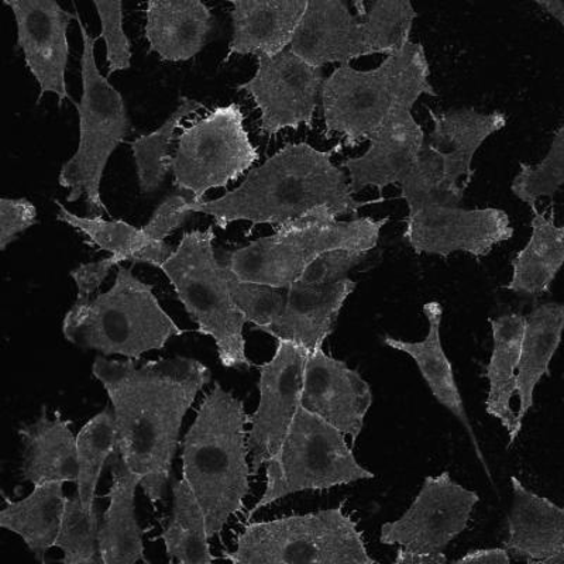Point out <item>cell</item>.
I'll return each mask as SVG.
<instances>
[{"mask_svg": "<svg viewBox=\"0 0 564 564\" xmlns=\"http://www.w3.org/2000/svg\"><path fill=\"white\" fill-rule=\"evenodd\" d=\"M344 144L321 151L308 143H290L276 151L260 167L249 171L238 188L209 203L185 205L186 214H204L214 218V226L228 229L231 221H250L247 236L259 225L274 229L304 218L326 206L336 218L356 215L366 206L384 203L386 198L357 200L350 194L344 170L332 163Z\"/></svg>", "mask_w": 564, "mask_h": 564, "instance_id": "7a4b0ae2", "label": "cell"}, {"mask_svg": "<svg viewBox=\"0 0 564 564\" xmlns=\"http://www.w3.org/2000/svg\"><path fill=\"white\" fill-rule=\"evenodd\" d=\"M74 12L84 40L80 57L83 98L79 104L73 102L79 116V144L59 171L58 184L69 189V204L77 203L85 195L89 214L109 215L100 195V184L110 155L129 133L130 120L122 94L99 73L95 59V44L99 35L90 37L75 3Z\"/></svg>", "mask_w": 564, "mask_h": 564, "instance_id": "ba28073f", "label": "cell"}, {"mask_svg": "<svg viewBox=\"0 0 564 564\" xmlns=\"http://www.w3.org/2000/svg\"><path fill=\"white\" fill-rule=\"evenodd\" d=\"M173 247L165 243V240H151L148 246H144L143 249L135 253L132 261V264H150L154 267H159L164 263L165 260L169 259L171 254H173Z\"/></svg>", "mask_w": 564, "mask_h": 564, "instance_id": "bcb514c9", "label": "cell"}, {"mask_svg": "<svg viewBox=\"0 0 564 564\" xmlns=\"http://www.w3.org/2000/svg\"><path fill=\"white\" fill-rule=\"evenodd\" d=\"M160 539L164 541L170 562L209 564L218 561L210 552L203 508L184 478L173 485V516Z\"/></svg>", "mask_w": 564, "mask_h": 564, "instance_id": "1f68e13d", "label": "cell"}, {"mask_svg": "<svg viewBox=\"0 0 564 564\" xmlns=\"http://www.w3.org/2000/svg\"><path fill=\"white\" fill-rule=\"evenodd\" d=\"M384 219L337 220L326 206L274 229V235L231 251L226 267L238 279L289 289L317 257L334 250L370 253L379 245Z\"/></svg>", "mask_w": 564, "mask_h": 564, "instance_id": "8992f818", "label": "cell"}, {"mask_svg": "<svg viewBox=\"0 0 564 564\" xmlns=\"http://www.w3.org/2000/svg\"><path fill=\"white\" fill-rule=\"evenodd\" d=\"M12 9L18 26V48L40 87L37 104L45 94L57 95L58 106L69 97L67 80L70 14L54 0H4Z\"/></svg>", "mask_w": 564, "mask_h": 564, "instance_id": "2e32d148", "label": "cell"}, {"mask_svg": "<svg viewBox=\"0 0 564 564\" xmlns=\"http://www.w3.org/2000/svg\"><path fill=\"white\" fill-rule=\"evenodd\" d=\"M492 329V355L486 367V377L490 381V392L486 402L488 415L497 417L510 433L511 447L520 436L517 414L511 400L517 392V366L520 360L525 316L510 314L490 319Z\"/></svg>", "mask_w": 564, "mask_h": 564, "instance_id": "f1b7e54d", "label": "cell"}, {"mask_svg": "<svg viewBox=\"0 0 564 564\" xmlns=\"http://www.w3.org/2000/svg\"><path fill=\"white\" fill-rule=\"evenodd\" d=\"M423 314H425L430 330L425 339L422 341H405L395 339V337L386 336L384 341L391 349L406 352L416 362L423 380L426 381L432 395L436 398L442 406L451 411L458 421L466 427L468 435H470L473 445L478 458H480L482 466H485L488 477H491L488 470L486 458L482 457L480 446H478L475 431L468 421L465 404L460 390L456 382L455 372H453L452 362L447 359L445 350H443L441 339V325L443 319V306L441 302L431 301L423 305Z\"/></svg>", "mask_w": 564, "mask_h": 564, "instance_id": "484cf974", "label": "cell"}, {"mask_svg": "<svg viewBox=\"0 0 564 564\" xmlns=\"http://www.w3.org/2000/svg\"><path fill=\"white\" fill-rule=\"evenodd\" d=\"M292 53L315 68L350 64L367 57L360 20L341 0H312L290 45Z\"/></svg>", "mask_w": 564, "mask_h": 564, "instance_id": "d6986e66", "label": "cell"}, {"mask_svg": "<svg viewBox=\"0 0 564 564\" xmlns=\"http://www.w3.org/2000/svg\"><path fill=\"white\" fill-rule=\"evenodd\" d=\"M215 230L188 231L160 265L200 335L210 336L226 369H250L243 336L247 317L231 299L225 265L215 257Z\"/></svg>", "mask_w": 564, "mask_h": 564, "instance_id": "52a82bcc", "label": "cell"}, {"mask_svg": "<svg viewBox=\"0 0 564 564\" xmlns=\"http://www.w3.org/2000/svg\"><path fill=\"white\" fill-rule=\"evenodd\" d=\"M102 32L99 37L105 40L106 59H108V77L119 70L132 67V44L123 28V2H95Z\"/></svg>", "mask_w": 564, "mask_h": 564, "instance_id": "60d3db41", "label": "cell"}, {"mask_svg": "<svg viewBox=\"0 0 564 564\" xmlns=\"http://www.w3.org/2000/svg\"><path fill=\"white\" fill-rule=\"evenodd\" d=\"M361 17L362 37L369 55H391L410 43L417 12L408 0L355 3Z\"/></svg>", "mask_w": 564, "mask_h": 564, "instance_id": "d590c367", "label": "cell"}, {"mask_svg": "<svg viewBox=\"0 0 564 564\" xmlns=\"http://www.w3.org/2000/svg\"><path fill=\"white\" fill-rule=\"evenodd\" d=\"M93 375L112 404L119 456L155 507L170 481L184 417L209 384L210 370L191 357L139 365L98 356Z\"/></svg>", "mask_w": 564, "mask_h": 564, "instance_id": "6da1fadb", "label": "cell"}, {"mask_svg": "<svg viewBox=\"0 0 564 564\" xmlns=\"http://www.w3.org/2000/svg\"><path fill=\"white\" fill-rule=\"evenodd\" d=\"M371 405V388L359 371L327 356L322 347L310 352L301 406L330 423L345 436H350L355 446Z\"/></svg>", "mask_w": 564, "mask_h": 564, "instance_id": "e0dca14e", "label": "cell"}, {"mask_svg": "<svg viewBox=\"0 0 564 564\" xmlns=\"http://www.w3.org/2000/svg\"><path fill=\"white\" fill-rule=\"evenodd\" d=\"M109 506L99 525V562L104 564L148 563L143 529L135 518V488L141 478L130 471L119 453L113 455Z\"/></svg>", "mask_w": 564, "mask_h": 564, "instance_id": "d4e9b609", "label": "cell"}, {"mask_svg": "<svg viewBox=\"0 0 564 564\" xmlns=\"http://www.w3.org/2000/svg\"><path fill=\"white\" fill-rule=\"evenodd\" d=\"M99 520L97 508L87 510L80 498H65L62 525L54 547L63 552L64 564H94L99 562Z\"/></svg>", "mask_w": 564, "mask_h": 564, "instance_id": "74e56055", "label": "cell"}, {"mask_svg": "<svg viewBox=\"0 0 564 564\" xmlns=\"http://www.w3.org/2000/svg\"><path fill=\"white\" fill-rule=\"evenodd\" d=\"M115 265H118V261L110 256L108 259L97 261V263L83 264L70 271L69 274L77 284V301H90V295L98 291Z\"/></svg>", "mask_w": 564, "mask_h": 564, "instance_id": "f6af8a7d", "label": "cell"}, {"mask_svg": "<svg viewBox=\"0 0 564 564\" xmlns=\"http://www.w3.org/2000/svg\"><path fill=\"white\" fill-rule=\"evenodd\" d=\"M265 465V490L247 513V522L291 494L324 491L375 478L357 462L344 433L304 406H300L280 449Z\"/></svg>", "mask_w": 564, "mask_h": 564, "instance_id": "30bf717a", "label": "cell"}, {"mask_svg": "<svg viewBox=\"0 0 564 564\" xmlns=\"http://www.w3.org/2000/svg\"><path fill=\"white\" fill-rule=\"evenodd\" d=\"M212 30L210 9L198 0H149L144 35L149 53L163 62H188L203 52Z\"/></svg>", "mask_w": 564, "mask_h": 564, "instance_id": "cb8c5ba5", "label": "cell"}, {"mask_svg": "<svg viewBox=\"0 0 564 564\" xmlns=\"http://www.w3.org/2000/svg\"><path fill=\"white\" fill-rule=\"evenodd\" d=\"M205 110L206 106L198 100L183 98L178 108L170 115V118L160 126L155 132L140 135L130 141L141 194H153L164 184L165 176L171 171L170 148L173 143L175 130L181 128V122L186 116Z\"/></svg>", "mask_w": 564, "mask_h": 564, "instance_id": "d6a6232c", "label": "cell"}, {"mask_svg": "<svg viewBox=\"0 0 564 564\" xmlns=\"http://www.w3.org/2000/svg\"><path fill=\"white\" fill-rule=\"evenodd\" d=\"M189 200L183 195H171L154 210L149 224L141 228L145 238L163 241L184 225L188 215L184 210Z\"/></svg>", "mask_w": 564, "mask_h": 564, "instance_id": "ee69618b", "label": "cell"}, {"mask_svg": "<svg viewBox=\"0 0 564 564\" xmlns=\"http://www.w3.org/2000/svg\"><path fill=\"white\" fill-rule=\"evenodd\" d=\"M430 110L433 130L427 144L445 158L452 174L466 186L470 185L475 170L473 160L478 149L494 133L506 128L508 119L501 112L481 113L471 108L436 113Z\"/></svg>", "mask_w": 564, "mask_h": 564, "instance_id": "4316f807", "label": "cell"}, {"mask_svg": "<svg viewBox=\"0 0 564 564\" xmlns=\"http://www.w3.org/2000/svg\"><path fill=\"white\" fill-rule=\"evenodd\" d=\"M63 334L80 349L139 361L185 330L160 305L153 285L119 267L112 289L93 301H75L64 317Z\"/></svg>", "mask_w": 564, "mask_h": 564, "instance_id": "5b68a950", "label": "cell"}, {"mask_svg": "<svg viewBox=\"0 0 564 564\" xmlns=\"http://www.w3.org/2000/svg\"><path fill=\"white\" fill-rule=\"evenodd\" d=\"M355 290L356 282L350 279L322 285L296 281L286 289L285 306L279 319L261 332L276 340L291 341L308 352L321 349Z\"/></svg>", "mask_w": 564, "mask_h": 564, "instance_id": "ffe728a7", "label": "cell"}, {"mask_svg": "<svg viewBox=\"0 0 564 564\" xmlns=\"http://www.w3.org/2000/svg\"><path fill=\"white\" fill-rule=\"evenodd\" d=\"M430 78L421 43H408L375 69L339 65L321 88L325 138L339 134L350 149L369 141L392 116L412 110L422 95L437 97Z\"/></svg>", "mask_w": 564, "mask_h": 564, "instance_id": "277c9868", "label": "cell"}, {"mask_svg": "<svg viewBox=\"0 0 564 564\" xmlns=\"http://www.w3.org/2000/svg\"><path fill=\"white\" fill-rule=\"evenodd\" d=\"M408 210L430 205L458 206L466 188L458 183L443 154L425 143L414 169L400 184Z\"/></svg>", "mask_w": 564, "mask_h": 564, "instance_id": "e575fe53", "label": "cell"}, {"mask_svg": "<svg viewBox=\"0 0 564 564\" xmlns=\"http://www.w3.org/2000/svg\"><path fill=\"white\" fill-rule=\"evenodd\" d=\"M37 209L29 199H0V250L4 251L19 235L32 228Z\"/></svg>", "mask_w": 564, "mask_h": 564, "instance_id": "7bdbcfd3", "label": "cell"}, {"mask_svg": "<svg viewBox=\"0 0 564 564\" xmlns=\"http://www.w3.org/2000/svg\"><path fill=\"white\" fill-rule=\"evenodd\" d=\"M259 160V150L246 132L240 105L219 106L184 128L171 161L173 183L193 194V203H203L210 189L226 188Z\"/></svg>", "mask_w": 564, "mask_h": 564, "instance_id": "8fae6325", "label": "cell"}, {"mask_svg": "<svg viewBox=\"0 0 564 564\" xmlns=\"http://www.w3.org/2000/svg\"><path fill=\"white\" fill-rule=\"evenodd\" d=\"M369 141L370 148L365 154L341 164L349 174L347 183L351 195L366 188H376L382 194L387 186L400 185L414 169L426 143L425 132L412 110L392 116Z\"/></svg>", "mask_w": 564, "mask_h": 564, "instance_id": "ac0fdd59", "label": "cell"}, {"mask_svg": "<svg viewBox=\"0 0 564 564\" xmlns=\"http://www.w3.org/2000/svg\"><path fill=\"white\" fill-rule=\"evenodd\" d=\"M64 482H42L34 486L32 494L20 501L4 497L0 511V528L17 533L26 543L30 552L44 562L50 549L54 547L65 506Z\"/></svg>", "mask_w": 564, "mask_h": 564, "instance_id": "f546056e", "label": "cell"}, {"mask_svg": "<svg viewBox=\"0 0 564 564\" xmlns=\"http://www.w3.org/2000/svg\"><path fill=\"white\" fill-rule=\"evenodd\" d=\"M511 562L510 553L503 547L498 549H478L466 553L465 556L457 558L455 563H494L508 564Z\"/></svg>", "mask_w": 564, "mask_h": 564, "instance_id": "c3c4849f", "label": "cell"}, {"mask_svg": "<svg viewBox=\"0 0 564 564\" xmlns=\"http://www.w3.org/2000/svg\"><path fill=\"white\" fill-rule=\"evenodd\" d=\"M247 423L245 402L215 384L180 443L183 478L198 498L210 539L220 538L230 518L245 511L251 491Z\"/></svg>", "mask_w": 564, "mask_h": 564, "instance_id": "3957f363", "label": "cell"}, {"mask_svg": "<svg viewBox=\"0 0 564 564\" xmlns=\"http://www.w3.org/2000/svg\"><path fill=\"white\" fill-rule=\"evenodd\" d=\"M78 481L77 494L87 510L97 508V488L106 462L118 453L113 411L105 408L90 417L77 435Z\"/></svg>", "mask_w": 564, "mask_h": 564, "instance_id": "836d02e7", "label": "cell"}, {"mask_svg": "<svg viewBox=\"0 0 564 564\" xmlns=\"http://www.w3.org/2000/svg\"><path fill=\"white\" fill-rule=\"evenodd\" d=\"M510 216L497 208L463 209L460 206L430 205L408 210L404 240L416 254L447 259L457 251L476 259L513 238Z\"/></svg>", "mask_w": 564, "mask_h": 564, "instance_id": "5bb4252c", "label": "cell"}, {"mask_svg": "<svg viewBox=\"0 0 564 564\" xmlns=\"http://www.w3.org/2000/svg\"><path fill=\"white\" fill-rule=\"evenodd\" d=\"M564 327V306L545 304L525 316L520 360L517 366V394L520 411L517 414L518 430L535 402V390L543 377L551 376L549 365L561 345Z\"/></svg>", "mask_w": 564, "mask_h": 564, "instance_id": "83f0119b", "label": "cell"}, {"mask_svg": "<svg viewBox=\"0 0 564 564\" xmlns=\"http://www.w3.org/2000/svg\"><path fill=\"white\" fill-rule=\"evenodd\" d=\"M70 427L73 421L64 420L59 411L54 412V420L48 417L45 405L37 421L20 427L24 446L20 467L23 481L34 486L78 481L77 436Z\"/></svg>", "mask_w": 564, "mask_h": 564, "instance_id": "603a6c76", "label": "cell"}, {"mask_svg": "<svg viewBox=\"0 0 564 564\" xmlns=\"http://www.w3.org/2000/svg\"><path fill=\"white\" fill-rule=\"evenodd\" d=\"M564 183V128H558L546 158L538 165L520 164V173L513 178L511 193L521 203L536 208L543 196L555 198Z\"/></svg>", "mask_w": 564, "mask_h": 564, "instance_id": "f35d334b", "label": "cell"}, {"mask_svg": "<svg viewBox=\"0 0 564 564\" xmlns=\"http://www.w3.org/2000/svg\"><path fill=\"white\" fill-rule=\"evenodd\" d=\"M538 7H541L553 19L557 20L561 26H564V2L563 0H538Z\"/></svg>", "mask_w": 564, "mask_h": 564, "instance_id": "681fc988", "label": "cell"}, {"mask_svg": "<svg viewBox=\"0 0 564 564\" xmlns=\"http://www.w3.org/2000/svg\"><path fill=\"white\" fill-rule=\"evenodd\" d=\"M224 265L231 299L243 312L247 322L253 324V329L263 330L275 324L284 311L286 289H275V286L240 280L231 273L226 264Z\"/></svg>", "mask_w": 564, "mask_h": 564, "instance_id": "ab89813d", "label": "cell"}, {"mask_svg": "<svg viewBox=\"0 0 564 564\" xmlns=\"http://www.w3.org/2000/svg\"><path fill=\"white\" fill-rule=\"evenodd\" d=\"M310 352L286 340H276L273 359L259 366L260 402L250 416L247 447L253 476L280 449L301 406L305 362Z\"/></svg>", "mask_w": 564, "mask_h": 564, "instance_id": "9a60e30c", "label": "cell"}, {"mask_svg": "<svg viewBox=\"0 0 564 564\" xmlns=\"http://www.w3.org/2000/svg\"><path fill=\"white\" fill-rule=\"evenodd\" d=\"M532 235L512 260V279L503 290L518 294L539 295L551 291L564 261V228L555 215L546 216L532 208Z\"/></svg>", "mask_w": 564, "mask_h": 564, "instance_id": "4dcf8cb0", "label": "cell"}, {"mask_svg": "<svg viewBox=\"0 0 564 564\" xmlns=\"http://www.w3.org/2000/svg\"><path fill=\"white\" fill-rule=\"evenodd\" d=\"M344 500L305 516L249 522L225 561L235 564H376L355 518L346 513Z\"/></svg>", "mask_w": 564, "mask_h": 564, "instance_id": "9c48e42d", "label": "cell"}, {"mask_svg": "<svg viewBox=\"0 0 564 564\" xmlns=\"http://www.w3.org/2000/svg\"><path fill=\"white\" fill-rule=\"evenodd\" d=\"M513 501L503 549L517 561L564 563V510L511 478Z\"/></svg>", "mask_w": 564, "mask_h": 564, "instance_id": "44dd1931", "label": "cell"}, {"mask_svg": "<svg viewBox=\"0 0 564 564\" xmlns=\"http://www.w3.org/2000/svg\"><path fill=\"white\" fill-rule=\"evenodd\" d=\"M256 58L254 77L236 89L253 98L261 113V133L271 139L284 129H314L317 97L325 80L322 69L302 62L290 48L275 57L259 54Z\"/></svg>", "mask_w": 564, "mask_h": 564, "instance_id": "7c38bea8", "label": "cell"}, {"mask_svg": "<svg viewBox=\"0 0 564 564\" xmlns=\"http://www.w3.org/2000/svg\"><path fill=\"white\" fill-rule=\"evenodd\" d=\"M55 205L59 209L57 215L59 221L88 236L93 245L99 247L100 250L108 251L110 256L115 257L118 264L123 261H132L134 254L151 241L145 238L141 229L122 219L105 220L102 215L83 218L65 208L59 200H55Z\"/></svg>", "mask_w": 564, "mask_h": 564, "instance_id": "8d00e7d4", "label": "cell"}, {"mask_svg": "<svg viewBox=\"0 0 564 564\" xmlns=\"http://www.w3.org/2000/svg\"><path fill=\"white\" fill-rule=\"evenodd\" d=\"M478 501V494L458 485L449 471L427 476L404 516L381 527L380 542L410 551L443 552L466 531Z\"/></svg>", "mask_w": 564, "mask_h": 564, "instance_id": "4fadbf2b", "label": "cell"}, {"mask_svg": "<svg viewBox=\"0 0 564 564\" xmlns=\"http://www.w3.org/2000/svg\"><path fill=\"white\" fill-rule=\"evenodd\" d=\"M395 564H445L447 557L443 552H417L401 547L397 551Z\"/></svg>", "mask_w": 564, "mask_h": 564, "instance_id": "7dc6e473", "label": "cell"}, {"mask_svg": "<svg viewBox=\"0 0 564 564\" xmlns=\"http://www.w3.org/2000/svg\"><path fill=\"white\" fill-rule=\"evenodd\" d=\"M234 37L225 63L234 55L275 57L291 45L308 0H236L231 2Z\"/></svg>", "mask_w": 564, "mask_h": 564, "instance_id": "7402d4cb", "label": "cell"}, {"mask_svg": "<svg viewBox=\"0 0 564 564\" xmlns=\"http://www.w3.org/2000/svg\"><path fill=\"white\" fill-rule=\"evenodd\" d=\"M369 253L355 250H334L317 257L305 273L302 274L300 282L310 285L329 284L337 280L346 279L355 267L362 263Z\"/></svg>", "mask_w": 564, "mask_h": 564, "instance_id": "b9f144b4", "label": "cell"}]
</instances>
